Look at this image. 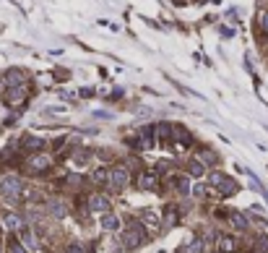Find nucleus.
Listing matches in <instances>:
<instances>
[{
    "mask_svg": "<svg viewBox=\"0 0 268 253\" xmlns=\"http://www.w3.org/2000/svg\"><path fill=\"white\" fill-rule=\"evenodd\" d=\"M120 240H123L125 251H138L148 240V227L141 220H128L125 227L120 230Z\"/></svg>",
    "mask_w": 268,
    "mask_h": 253,
    "instance_id": "1",
    "label": "nucleus"
},
{
    "mask_svg": "<svg viewBox=\"0 0 268 253\" xmlns=\"http://www.w3.org/2000/svg\"><path fill=\"white\" fill-rule=\"evenodd\" d=\"M55 167V159L50 152H37V154H26L24 162H21V170L26 172L29 178H47Z\"/></svg>",
    "mask_w": 268,
    "mask_h": 253,
    "instance_id": "2",
    "label": "nucleus"
},
{
    "mask_svg": "<svg viewBox=\"0 0 268 253\" xmlns=\"http://www.w3.org/2000/svg\"><path fill=\"white\" fill-rule=\"evenodd\" d=\"M26 180L21 175H5L3 180H0V196H3L5 201L10 204H21L24 201V193H26Z\"/></svg>",
    "mask_w": 268,
    "mask_h": 253,
    "instance_id": "3",
    "label": "nucleus"
},
{
    "mask_svg": "<svg viewBox=\"0 0 268 253\" xmlns=\"http://www.w3.org/2000/svg\"><path fill=\"white\" fill-rule=\"evenodd\" d=\"M208 186L216 191L219 199H232V196H237V191H240V183L235 178L224 175L221 170H214L211 175H208Z\"/></svg>",
    "mask_w": 268,
    "mask_h": 253,
    "instance_id": "4",
    "label": "nucleus"
},
{
    "mask_svg": "<svg viewBox=\"0 0 268 253\" xmlns=\"http://www.w3.org/2000/svg\"><path fill=\"white\" fill-rule=\"evenodd\" d=\"M131 180H133V175H131V167L128 165H112L110 167V191H115V193H123L128 186H131Z\"/></svg>",
    "mask_w": 268,
    "mask_h": 253,
    "instance_id": "5",
    "label": "nucleus"
},
{
    "mask_svg": "<svg viewBox=\"0 0 268 253\" xmlns=\"http://www.w3.org/2000/svg\"><path fill=\"white\" fill-rule=\"evenodd\" d=\"M135 188L143 191V193H159L161 191V178L156 175L154 170L141 167V170H138V175H135Z\"/></svg>",
    "mask_w": 268,
    "mask_h": 253,
    "instance_id": "6",
    "label": "nucleus"
},
{
    "mask_svg": "<svg viewBox=\"0 0 268 253\" xmlns=\"http://www.w3.org/2000/svg\"><path fill=\"white\" fill-rule=\"evenodd\" d=\"M18 149H21V152H24V157H26V154L47 152L50 144L44 141V139H39V136H34V133H24V136L18 139Z\"/></svg>",
    "mask_w": 268,
    "mask_h": 253,
    "instance_id": "7",
    "label": "nucleus"
},
{
    "mask_svg": "<svg viewBox=\"0 0 268 253\" xmlns=\"http://www.w3.org/2000/svg\"><path fill=\"white\" fill-rule=\"evenodd\" d=\"M167 186L177 193V196H182V199H188L190 193H193V183H190L188 172H182V175H180V172H174L172 178H167Z\"/></svg>",
    "mask_w": 268,
    "mask_h": 253,
    "instance_id": "8",
    "label": "nucleus"
},
{
    "mask_svg": "<svg viewBox=\"0 0 268 253\" xmlns=\"http://www.w3.org/2000/svg\"><path fill=\"white\" fill-rule=\"evenodd\" d=\"M44 214L52 217V220H65V217L71 214V206H68V201H65V199L52 196V199L44 201Z\"/></svg>",
    "mask_w": 268,
    "mask_h": 253,
    "instance_id": "9",
    "label": "nucleus"
},
{
    "mask_svg": "<svg viewBox=\"0 0 268 253\" xmlns=\"http://www.w3.org/2000/svg\"><path fill=\"white\" fill-rule=\"evenodd\" d=\"M0 225H3L5 233L16 235L18 230H21V227H26L29 222H26V217H24V214H18V212H3V214H0Z\"/></svg>",
    "mask_w": 268,
    "mask_h": 253,
    "instance_id": "10",
    "label": "nucleus"
},
{
    "mask_svg": "<svg viewBox=\"0 0 268 253\" xmlns=\"http://www.w3.org/2000/svg\"><path fill=\"white\" fill-rule=\"evenodd\" d=\"M26 99H29L26 84L24 86H5L3 89V102H5L8 107H18V105H24Z\"/></svg>",
    "mask_w": 268,
    "mask_h": 253,
    "instance_id": "11",
    "label": "nucleus"
},
{
    "mask_svg": "<svg viewBox=\"0 0 268 253\" xmlns=\"http://www.w3.org/2000/svg\"><path fill=\"white\" fill-rule=\"evenodd\" d=\"M86 209L97 214H107L112 212V199L107 193H91V196H86Z\"/></svg>",
    "mask_w": 268,
    "mask_h": 253,
    "instance_id": "12",
    "label": "nucleus"
},
{
    "mask_svg": "<svg viewBox=\"0 0 268 253\" xmlns=\"http://www.w3.org/2000/svg\"><path fill=\"white\" fill-rule=\"evenodd\" d=\"M135 133H138V139H141L143 152H148V149H154V146L159 144V136H156V125H154V123L141 125V128H138Z\"/></svg>",
    "mask_w": 268,
    "mask_h": 253,
    "instance_id": "13",
    "label": "nucleus"
},
{
    "mask_svg": "<svg viewBox=\"0 0 268 253\" xmlns=\"http://www.w3.org/2000/svg\"><path fill=\"white\" fill-rule=\"evenodd\" d=\"M138 220H141L151 233H159V230H164V222H161V214L154 212V209H141L138 212Z\"/></svg>",
    "mask_w": 268,
    "mask_h": 253,
    "instance_id": "14",
    "label": "nucleus"
},
{
    "mask_svg": "<svg viewBox=\"0 0 268 253\" xmlns=\"http://www.w3.org/2000/svg\"><path fill=\"white\" fill-rule=\"evenodd\" d=\"M156 136H159V146L172 149L174 146V123H156Z\"/></svg>",
    "mask_w": 268,
    "mask_h": 253,
    "instance_id": "15",
    "label": "nucleus"
},
{
    "mask_svg": "<svg viewBox=\"0 0 268 253\" xmlns=\"http://www.w3.org/2000/svg\"><path fill=\"white\" fill-rule=\"evenodd\" d=\"M190 146H193V133L185 128V125H174V146L172 149L185 152V149H190Z\"/></svg>",
    "mask_w": 268,
    "mask_h": 253,
    "instance_id": "16",
    "label": "nucleus"
},
{
    "mask_svg": "<svg viewBox=\"0 0 268 253\" xmlns=\"http://www.w3.org/2000/svg\"><path fill=\"white\" fill-rule=\"evenodd\" d=\"M219 253H237L240 251V240L235 235H227V233H219L216 238V246H214Z\"/></svg>",
    "mask_w": 268,
    "mask_h": 253,
    "instance_id": "17",
    "label": "nucleus"
},
{
    "mask_svg": "<svg viewBox=\"0 0 268 253\" xmlns=\"http://www.w3.org/2000/svg\"><path fill=\"white\" fill-rule=\"evenodd\" d=\"M16 238L21 240V243H24L31 253L34 251H39V238H37V233H34V227L31 225H26V227H21L18 233H16Z\"/></svg>",
    "mask_w": 268,
    "mask_h": 253,
    "instance_id": "18",
    "label": "nucleus"
},
{
    "mask_svg": "<svg viewBox=\"0 0 268 253\" xmlns=\"http://www.w3.org/2000/svg\"><path fill=\"white\" fill-rule=\"evenodd\" d=\"M227 220H229V225L237 230V233H248L250 230V217L245 214V212H235V209H229L227 212Z\"/></svg>",
    "mask_w": 268,
    "mask_h": 253,
    "instance_id": "19",
    "label": "nucleus"
},
{
    "mask_svg": "<svg viewBox=\"0 0 268 253\" xmlns=\"http://www.w3.org/2000/svg\"><path fill=\"white\" fill-rule=\"evenodd\" d=\"M161 222H164V230L167 227H177L180 225V206L167 204L164 209H161Z\"/></svg>",
    "mask_w": 268,
    "mask_h": 253,
    "instance_id": "20",
    "label": "nucleus"
},
{
    "mask_svg": "<svg viewBox=\"0 0 268 253\" xmlns=\"http://www.w3.org/2000/svg\"><path fill=\"white\" fill-rule=\"evenodd\" d=\"M91 159H94V149H89V146H76L73 152H71V162L73 165H89Z\"/></svg>",
    "mask_w": 268,
    "mask_h": 253,
    "instance_id": "21",
    "label": "nucleus"
},
{
    "mask_svg": "<svg viewBox=\"0 0 268 253\" xmlns=\"http://www.w3.org/2000/svg\"><path fill=\"white\" fill-rule=\"evenodd\" d=\"M102 230H104V233H120V230H123V222H120V217L115 214V212H107V214H102Z\"/></svg>",
    "mask_w": 268,
    "mask_h": 253,
    "instance_id": "22",
    "label": "nucleus"
},
{
    "mask_svg": "<svg viewBox=\"0 0 268 253\" xmlns=\"http://www.w3.org/2000/svg\"><path fill=\"white\" fill-rule=\"evenodd\" d=\"M26 71H18V68H10V71H5V76H3V81H5V86H24L26 84Z\"/></svg>",
    "mask_w": 268,
    "mask_h": 253,
    "instance_id": "23",
    "label": "nucleus"
},
{
    "mask_svg": "<svg viewBox=\"0 0 268 253\" xmlns=\"http://www.w3.org/2000/svg\"><path fill=\"white\" fill-rule=\"evenodd\" d=\"M195 157L201 159V162H203L208 170H214V167L219 165V154L214 152V149H208V146H201V149L195 152Z\"/></svg>",
    "mask_w": 268,
    "mask_h": 253,
    "instance_id": "24",
    "label": "nucleus"
},
{
    "mask_svg": "<svg viewBox=\"0 0 268 253\" xmlns=\"http://www.w3.org/2000/svg\"><path fill=\"white\" fill-rule=\"evenodd\" d=\"M206 170H208V167H206L198 157H190L188 162H185V172H188L190 178H195V180H198V178H203V175H206Z\"/></svg>",
    "mask_w": 268,
    "mask_h": 253,
    "instance_id": "25",
    "label": "nucleus"
},
{
    "mask_svg": "<svg viewBox=\"0 0 268 253\" xmlns=\"http://www.w3.org/2000/svg\"><path fill=\"white\" fill-rule=\"evenodd\" d=\"M89 180L94 183V186H107V183H110V167L107 165L94 167V170H91V175H89Z\"/></svg>",
    "mask_w": 268,
    "mask_h": 253,
    "instance_id": "26",
    "label": "nucleus"
},
{
    "mask_svg": "<svg viewBox=\"0 0 268 253\" xmlns=\"http://www.w3.org/2000/svg\"><path fill=\"white\" fill-rule=\"evenodd\" d=\"M154 172L159 178H172L174 175V162H169V159H161V162L154 165Z\"/></svg>",
    "mask_w": 268,
    "mask_h": 253,
    "instance_id": "27",
    "label": "nucleus"
},
{
    "mask_svg": "<svg viewBox=\"0 0 268 253\" xmlns=\"http://www.w3.org/2000/svg\"><path fill=\"white\" fill-rule=\"evenodd\" d=\"M84 183H86V178L76 175V172H71V175L63 178V186H68V188H84Z\"/></svg>",
    "mask_w": 268,
    "mask_h": 253,
    "instance_id": "28",
    "label": "nucleus"
},
{
    "mask_svg": "<svg viewBox=\"0 0 268 253\" xmlns=\"http://www.w3.org/2000/svg\"><path fill=\"white\" fill-rule=\"evenodd\" d=\"M255 24H258V31L268 37V8H261L258 16H255Z\"/></svg>",
    "mask_w": 268,
    "mask_h": 253,
    "instance_id": "29",
    "label": "nucleus"
},
{
    "mask_svg": "<svg viewBox=\"0 0 268 253\" xmlns=\"http://www.w3.org/2000/svg\"><path fill=\"white\" fill-rule=\"evenodd\" d=\"M8 253H31V251L13 235V238H8Z\"/></svg>",
    "mask_w": 268,
    "mask_h": 253,
    "instance_id": "30",
    "label": "nucleus"
},
{
    "mask_svg": "<svg viewBox=\"0 0 268 253\" xmlns=\"http://www.w3.org/2000/svg\"><path fill=\"white\" fill-rule=\"evenodd\" d=\"M63 253H86V248L81 246V243H68V246L63 248Z\"/></svg>",
    "mask_w": 268,
    "mask_h": 253,
    "instance_id": "31",
    "label": "nucleus"
},
{
    "mask_svg": "<svg viewBox=\"0 0 268 253\" xmlns=\"http://www.w3.org/2000/svg\"><path fill=\"white\" fill-rule=\"evenodd\" d=\"M3 248H5V246H3V235H0V253H3Z\"/></svg>",
    "mask_w": 268,
    "mask_h": 253,
    "instance_id": "32",
    "label": "nucleus"
}]
</instances>
